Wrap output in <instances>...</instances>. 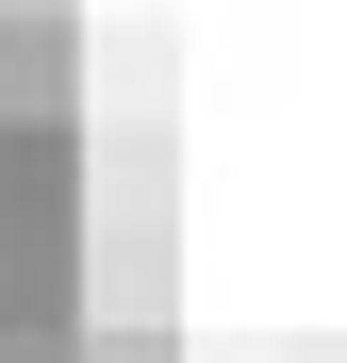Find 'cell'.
<instances>
[{
  "label": "cell",
  "mask_w": 347,
  "mask_h": 363,
  "mask_svg": "<svg viewBox=\"0 0 347 363\" xmlns=\"http://www.w3.org/2000/svg\"><path fill=\"white\" fill-rule=\"evenodd\" d=\"M83 363H182V347H165V314H116V330H83Z\"/></svg>",
  "instance_id": "1"
}]
</instances>
